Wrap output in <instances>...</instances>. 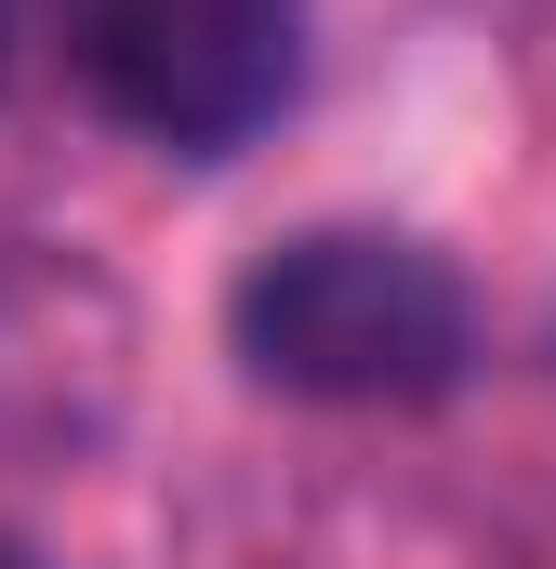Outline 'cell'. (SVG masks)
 <instances>
[{"instance_id":"obj_1","label":"cell","mask_w":556,"mask_h":569,"mask_svg":"<svg viewBox=\"0 0 556 569\" xmlns=\"http://www.w3.org/2000/svg\"><path fill=\"white\" fill-rule=\"evenodd\" d=\"M239 371L318 411H424L477 371V305L464 279L398 226H291L226 291Z\"/></svg>"},{"instance_id":"obj_2","label":"cell","mask_w":556,"mask_h":569,"mask_svg":"<svg viewBox=\"0 0 556 569\" xmlns=\"http://www.w3.org/2000/svg\"><path fill=\"white\" fill-rule=\"evenodd\" d=\"M80 93L172 159H226L291 107L305 0H67Z\"/></svg>"},{"instance_id":"obj_3","label":"cell","mask_w":556,"mask_h":569,"mask_svg":"<svg viewBox=\"0 0 556 569\" xmlns=\"http://www.w3.org/2000/svg\"><path fill=\"white\" fill-rule=\"evenodd\" d=\"M0 569H40V557H27V543H0Z\"/></svg>"},{"instance_id":"obj_4","label":"cell","mask_w":556,"mask_h":569,"mask_svg":"<svg viewBox=\"0 0 556 569\" xmlns=\"http://www.w3.org/2000/svg\"><path fill=\"white\" fill-rule=\"evenodd\" d=\"M0 53H13V0H0Z\"/></svg>"}]
</instances>
